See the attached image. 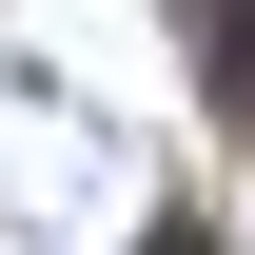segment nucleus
Listing matches in <instances>:
<instances>
[{
	"label": "nucleus",
	"mask_w": 255,
	"mask_h": 255,
	"mask_svg": "<svg viewBox=\"0 0 255 255\" xmlns=\"http://www.w3.org/2000/svg\"><path fill=\"white\" fill-rule=\"evenodd\" d=\"M137 255H216V236H196V216H157V236H137Z\"/></svg>",
	"instance_id": "1"
}]
</instances>
